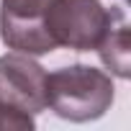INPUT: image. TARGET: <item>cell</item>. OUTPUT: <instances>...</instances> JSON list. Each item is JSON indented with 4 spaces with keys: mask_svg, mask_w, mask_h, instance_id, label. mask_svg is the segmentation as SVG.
<instances>
[{
    "mask_svg": "<svg viewBox=\"0 0 131 131\" xmlns=\"http://www.w3.org/2000/svg\"><path fill=\"white\" fill-rule=\"evenodd\" d=\"M46 98L49 108L72 123H88L103 118L113 100L116 85L108 72L90 64H70L46 72Z\"/></svg>",
    "mask_w": 131,
    "mask_h": 131,
    "instance_id": "6da1fadb",
    "label": "cell"
},
{
    "mask_svg": "<svg viewBox=\"0 0 131 131\" xmlns=\"http://www.w3.org/2000/svg\"><path fill=\"white\" fill-rule=\"evenodd\" d=\"M121 13L123 10L116 8L108 10L100 0H51L44 16V28L57 49L95 51Z\"/></svg>",
    "mask_w": 131,
    "mask_h": 131,
    "instance_id": "7a4b0ae2",
    "label": "cell"
},
{
    "mask_svg": "<svg viewBox=\"0 0 131 131\" xmlns=\"http://www.w3.org/2000/svg\"><path fill=\"white\" fill-rule=\"evenodd\" d=\"M0 105L21 116H39L49 108L46 70L31 54L10 51L0 57Z\"/></svg>",
    "mask_w": 131,
    "mask_h": 131,
    "instance_id": "3957f363",
    "label": "cell"
},
{
    "mask_svg": "<svg viewBox=\"0 0 131 131\" xmlns=\"http://www.w3.org/2000/svg\"><path fill=\"white\" fill-rule=\"evenodd\" d=\"M51 0H0V39L13 51L41 57L54 51V41L44 28Z\"/></svg>",
    "mask_w": 131,
    "mask_h": 131,
    "instance_id": "277c9868",
    "label": "cell"
},
{
    "mask_svg": "<svg viewBox=\"0 0 131 131\" xmlns=\"http://www.w3.org/2000/svg\"><path fill=\"white\" fill-rule=\"evenodd\" d=\"M103 59V64L121 80L131 77V44H128V26L123 13L113 21V26L108 28V34L103 36L100 46L95 49Z\"/></svg>",
    "mask_w": 131,
    "mask_h": 131,
    "instance_id": "5b68a950",
    "label": "cell"
},
{
    "mask_svg": "<svg viewBox=\"0 0 131 131\" xmlns=\"http://www.w3.org/2000/svg\"><path fill=\"white\" fill-rule=\"evenodd\" d=\"M36 123H34V116H21V113H13L8 111L5 105H0V131H31Z\"/></svg>",
    "mask_w": 131,
    "mask_h": 131,
    "instance_id": "8992f818",
    "label": "cell"
}]
</instances>
